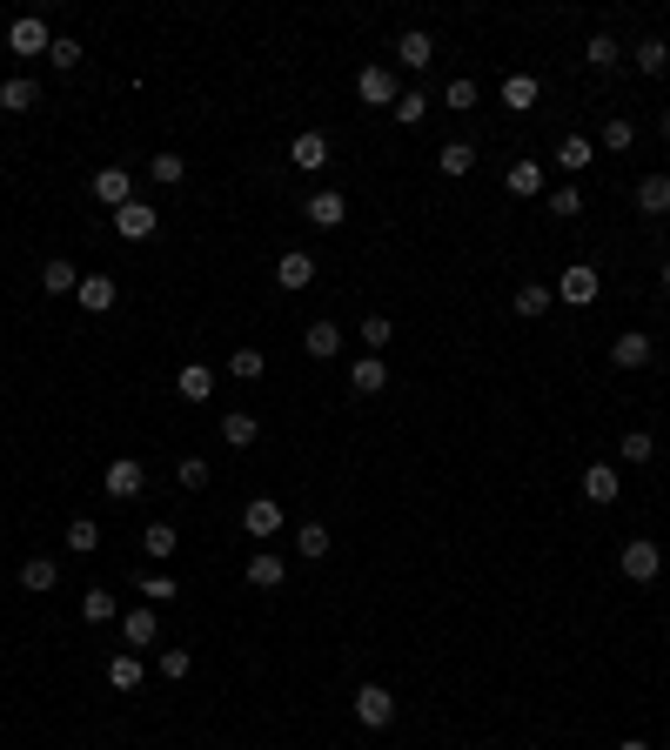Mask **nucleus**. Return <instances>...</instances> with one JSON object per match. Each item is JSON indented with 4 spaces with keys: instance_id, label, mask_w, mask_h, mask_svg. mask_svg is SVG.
<instances>
[{
    "instance_id": "39448f33",
    "label": "nucleus",
    "mask_w": 670,
    "mask_h": 750,
    "mask_svg": "<svg viewBox=\"0 0 670 750\" xmlns=\"http://www.w3.org/2000/svg\"><path fill=\"white\" fill-rule=\"evenodd\" d=\"M356 717H362L369 730H389V724H396V697H389L382 684H362V690H356Z\"/></svg>"
},
{
    "instance_id": "f03ea898",
    "label": "nucleus",
    "mask_w": 670,
    "mask_h": 750,
    "mask_svg": "<svg viewBox=\"0 0 670 750\" xmlns=\"http://www.w3.org/2000/svg\"><path fill=\"white\" fill-rule=\"evenodd\" d=\"M101 489H108L114 503H134V496L148 489V476H141V463H134V456H114L108 476H101Z\"/></svg>"
},
{
    "instance_id": "2f4dec72",
    "label": "nucleus",
    "mask_w": 670,
    "mask_h": 750,
    "mask_svg": "<svg viewBox=\"0 0 670 750\" xmlns=\"http://www.w3.org/2000/svg\"><path fill=\"white\" fill-rule=\"evenodd\" d=\"M503 108H536V74H510V81H503Z\"/></svg>"
},
{
    "instance_id": "f3484780",
    "label": "nucleus",
    "mask_w": 670,
    "mask_h": 750,
    "mask_svg": "<svg viewBox=\"0 0 670 750\" xmlns=\"http://www.w3.org/2000/svg\"><path fill=\"white\" fill-rule=\"evenodd\" d=\"M349 389H356V396H382V389H389V362H382V355H362L356 369H349Z\"/></svg>"
},
{
    "instance_id": "dca6fc26",
    "label": "nucleus",
    "mask_w": 670,
    "mask_h": 750,
    "mask_svg": "<svg viewBox=\"0 0 670 750\" xmlns=\"http://www.w3.org/2000/svg\"><path fill=\"white\" fill-rule=\"evenodd\" d=\"M94 201L128 208V201H134V175H128V168H101V175H94Z\"/></svg>"
},
{
    "instance_id": "1a4fd4ad",
    "label": "nucleus",
    "mask_w": 670,
    "mask_h": 750,
    "mask_svg": "<svg viewBox=\"0 0 670 750\" xmlns=\"http://www.w3.org/2000/svg\"><path fill=\"white\" fill-rule=\"evenodd\" d=\"M7 47H14V54H47V47H54V34H47V21L21 14V21L7 27Z\"/></svg>"
},
{
    "instance_id": "6e6552de",
    "label": "nucleus",
    "mask_w": 670,
    "mask_h": 750,
    "mask_svg": "<svg viewBox=\"0 0 670 750\" xmlns=\"http://www.w3.org/2000/svg\"><path fill=\"white\" fill-rule=\"evenodd\" d=\"M275 282L289 288V295H295V288H309V282H315V255H309V248H282V262H275Z\"/></svg>"
},
{
    "instance_id": "864d4df0",
    "label": "nucleus",
    "mask_w": 670,
    "mask_h": 750,
    "mask_svg": "<svg viewBox=\"0 0 670 750\" xmlns=\"http://www.w3.org/2000/svg\"><path fill=\"white\" fill-rule=\"evenodd\" d=\"M657 134H664V141H670V108H664V114H657Z\"/></svg>"
},
{
    "instance_id": "c03bdc74",
    "label": "nucleus",
    "mask_w": 670,
    "mask_h": 750,
    "mask_svg": "<svg viewBox=\"0 0 670 750\" xmlns=\"http://www.w3.org/2000/svg\"><path fill=\"white\" fill-rule=\"evenodd\" d=\"M148 175H155L161 188H181V175H188V161H181V155H155V161H148Z\"/></svg>"
},
{
    "instance_id": "58836bf2",
    "label": "nucleus",
    "mask_w": 670,
    "mask_h": 750,
    "mask_svg": "<svg viewBox=\"0 0 670 750\" xmlns=\"http://www.w3.org/2000/svg\"><path fill=\"white\" fill-rule=\"evenodd\" d=\"M141 596H148V610H161V603H175V576H168V570L141 576Z\"/></svg>"
},
{
    "instance_id": "a211bd4d",
    "label": "nucleus",
    "mask_w": 670,
    "mask_h": 750,
    "mask_svg": "<svg viewBox=\"0 0 670 750\" xmlns=\"http://www.w3.org/2000/svg\"><path fill=\"white\" fill-rule=\"evenodd\" d=\"M302 215H309L315 228H342V221H349V201L335 195V188H322V195H309V208H302Z\"/></svg>"
},
{
    "instance_id": "c756f323",
    "label": "nucleus",
    "mask_w": 670,
    "mask_h": 750,
    "mask_svg": "<svg viewBox=\"0 0 670 750\" xmlns=\"http://www.w3.org/2000/svg\"><path fill=\"white\" fill-rule=\"evenodd\" d=\"M175 543H181L175 523H148V530H141V550L155 556V563H168V556H175Z\"/></svg>"
},
{
    "instance_id": "6ab92c4d",
    "label": "nucleus",
    "mask_w": 670,
    "mask_h": 750,
    "mask_svg": "<svg viewBox=\"0 0 670 750\" xmlns=\"http://www.w3.org/2000/svg\"><path fill=\"white\" fill-rule=\"evenodd\" d=\"M590 161H597V141H590V134H563V141H557V168H570V175H583Z\"/></svg>"
},
{
    "instance_id": "72a5a7b5",
    "label": "nucleus",
    "mask_w": 670,
    "mask_h": 750,
    "mask_svg": "<svg viewBox=\"0 0 670 750\" xmlns=\"http://www.w3.org/2000/svg\"><path fill=\"white\" fill-rule=\"evenodd\" d=\"M114 610H121V596H114V590H88V596H81V617H88V623H114Z\"/></svg>"
},
{
    "instance_id": "5701e85b",
    "label": "nucleus",
    "mask_w": 670,
    "mask_h": 750,
    "mask_svg": "<svg viewBox=\"0 0 670 750\" xmlns=\"http://www.w3.org/2000/svg\"><path fill=\"white\" fill-rule=\"evenodd\" d=\"M54 583H61V563H54V556H27L21 563V590H54Z\"/></svg>"
},
{
    "instance_id": "37998d69",
    "label": "nucleus",
    "mask_w": 670,
    "mask_h": 750,
    "mask_svg": "<svg viewBox=\"0 0 670 750\" xmlns=\"http://www.w3.org/2000/svg\"><path fill=\"white\" fill-rule=\"evenodd\" d=\"M630 141H637V128H630L624 114H610V121H603V148H610V155H624Z\"/></svg>"
},
{
    "instance_id": "f8f14e48",
    "label": "nucleus",
    "mask_w": 670,
    "mask_h": 750,
    "mask_svg": "<svg viewBox=\"0 0 670 750\" xmlns=\"http://www.w3.org/2000/svg\"><path fill=\"white\" fill-rule=\"evenodd\" d=\"M175 396H181V402H208V396H215V369H208V362H181Z\"/></svg>"
},
{
    "instance_id": "4468645a",
    "label": "nucleus",
    "mask_w": 670,
    "mask_h": 750,
    "mask_svg": "<svg viewBox=\"0 0 670 750\" xmlns=\"http://www.w3.org/2000/svg\"><path fill=\"white\" fill-rule=\"evenodd\" d=\"M429 61H436V41H429L423 27H409V34L396 41V67H409V74H423Z\"/></svg>"
},
{
    "instance_id": "a878e982",
    "label": "nucleus",
    "mask_w": 670,
    "mask_h": 750,
    "mask_svg": "<svg viewBox=\"0 0 670 750\" xmlns=\"http://www.w3.org/2000/svg\"><path fill=\"white\" fill-rule=\"evenodd\" d=\"M141 677H148V670H141V657H134V650L108 657V684H114V690H141Z\"/></svg>"
},
{
    "instance_id": "423d86ee",
    "label": "nucleus",
    "mask_w": 670,
    "mask_h": 750,
    "mask_svg": "<svg viewBox=\"0 0 670 750\" xmlns=\"http://www.w3.org/2000/svg\"><path fill=\"white\" fill-rule=\"evenodd\" d=\"M597 288H603V275H597V268H563V282H557V295H563V302H570V309H590V302H597Z\"/></svg>"
},
{
    "instance_id": "9d476101",
    "label": "nucleus",
    "mask_w": 670,
    "mask_h": 750,
    "mask_svg": "<svg viewBox=\"0 0 670 750\" xmlns=\"http://www.w3.org/2000/svg\"><path fill=\"white\" fill-rule=\"evenodd\" d=\"M289 161L295 168H302V175H322V168H329V134H295V148H289Z\"/></svg>"
},
{
    "instance_id": "79ce46f5",
    "label": "nucleus",
    "mask_w": 670,
    "mask_h": 750,
    "mask_svg": "<svg viewBox=\"0 0 670 750\" xmlns=\"http://www.w3.org/2000/svg\"><path fill=\"white\" fill-rule=\"evenodd\" d=\"M657 456V436L650 429H624V463H650Z\"/></svg>"
},
{
    "instance_id": "bb28decb",
    "label": "nucleus",
    "mask_w": 670,
    "mask_h": 750,
    "mask_svg": "<svg viewBox=\"0 0 670 750\" xmlns=\"http://www.w3.org/2000/svg\"><path fill=\"white\" fill-rule=\"evenodd\" d=\"M41 288L47 295H74V288H81V268L74 262H41Z\"/></svg>"
},
{
    "instance_id": "5fc2aeb1",
    "label": "nucleus",
    "mask_w": 670,
    "mask_h": 750,
    "mask_svg": "<svg viewBox=\"0 0 670 750\" xmlns=\"http://www.w3.org/2000/svg\"><path fill=\"white\" fill-rule=\"evenodd\" d=\"M664 288H670V262H664Z\"/></svg>"
},
{
    "instance_id": "8fccbe9b",
    "label": "nucleus",
    "mask_w": 670,
    "mask_h": 750,
    "mask_svg": "<svg viewBox=\"0 0 670 750\" xmlns=\"http://www.w3.org/2000/svg\"><path fill=\"white\" fill-rule=\"evenodd\" d=\"M47 61L61 67V74H67V67H81V41H54V47H47Z\"/></svg>"
},
{
    "instance_id": "a18cd8bd",
    "label": "nucleus",
    "mask_w": 670,
    "mask_h": 750,
    "mask_svg": "<svg viewBox=\"0 0 670 750\" xmlns=\"http://www.w3.org/2000/svg\"><path fill=\"white\" fill-rule=\"evenodd\" d=\"M295 550L302 556H329V530H322V523H302V530H295Z\"/></svg>"
},
{
    "instance_id": "0eeeda50",
    "label": "nucleus",
    "mask_w": 670,
    "mask_h": 750,
    "mask_svg": "<svg viewBox=\"0 0 670 750\" xmlns=\"http://www.w3.org/2000/svg\"><path fill=\"white\" fill-rule=\"evenodd\" d=\"M610 362H617V369H650V362H657V342H650L644 329H630V335L610 342Z\"/></svg>"
},
{
    "instance_id": "4be33fe9",
    "label": "nucleus",
    "mask_w": 670,
    "mask_h": 750,
    "mask_svg": "<svg viewBox=\"0 0 670 750\" xmlns=\"http://www.w3.org/2000/svg\"><path fill=\"white\" fill-rule=\"evenodd\" d=\"M34 101H41V88H34L27 74H7V81H0V108H7V114H27Z\"/></svg>"
},
{
    "instance_id": "4c0bfd02",
    "label": "nucleus",
    "mask_w": 670,
    "mask_h": 750,
    "mask_svg": "<svg viewBox=\"0 0 670 750\" xmlns=\"http://www.w3.org/2000/svg\"><path fill=\"white\" fill-rule=\"evenodd\" d=\"M543 188V161H510V195H536Z\"/></svg>"
},
{
    "instance_id": "ddd939ff",
    "label": "nucleus",
    "mask_w": 670,
    "mask_h": 750,
    "mask_svg": "<svg viewBox=\"0 0 670 750\" xmlns=\"http://www.w3.org/2000/svg\"><path fill=\"white\" fill-rule=\"evenodd\" d=\"M114 295H121V288H114V275H81V288H74V302H81L88 315H108Z\"/></svg>"
},
{
    "instance_id": "393cba45",
    "label": "nucleus",
    "mask_w": 670,
    "mask_h": 750,
    "mask_svg": "<svg viewBox=\"0 0 670 750\" xmlns=\"http://www.w3.org/2000/svg\"><path fill=\"white\" fill-rule=\"evenodd\" d=\"M637 208H644V215H670V175H644L637 181Z\"/></svg>"
},
{
    "instance_id": "b1692460",
    "label": "nucleus",
    "mask_w": 670,
    "mask_h": 750,
    "mask_svg": "<svg viewBox=\"0 0 670 750\" xmlns=\"http://www.w3.org/2000/svg\"><path fill=\"white\" fill-rule=\"evenodd\" d=\"M255 436H262V422L248 416V409H228V416H222V442H228V449H248Z\"/></svg>"
},
{
    "instance_id": "3c124183",
    "label": "nucleus",
    "mask_w": 670,
    "mask_h": 750,
    "mask_svg": "<svg viewBox=\"0 0 670 750\" xmlns=\"http://www.w3.org/2000/svg\"><path fill=\"white\" fill-rule=\"evenodd\" d=\"M550 215H583V195L577 188H557V195H550Z\"/></svg>"
},
{
    "instance_id": "f257e3e1",
    "label": "nucleus",
    "mask_w": 670,
    "mask_h": 750,
    "mask_svg": "<svg viewBox=\"0 0 670 750\" xmlns=\"http://www.w3.org/2000/svg\"><path fill=\"white\" fill-rule=\"evenodd\" d=\"M114 228H121V242H148L161 228V208L155 201H128V208H114Z\"/></svg>"
},
{
    "instance_id": "c85d7f7f",
    "label": "nucleus",
    "mask_w": 670,
    "mask_h": 750,
    "mask_svg": "<svg viewBox=\"0 0 670 750\" xmlns=\"http://www.w3.org/2000/svg\"><path fill=\"white\" fill-rule=\"evenodd\" d=\"M67 550L94 556V550H101V523H94V516H74V523H67Z\"/></svg>"
},
{
    "instance_id": "ea45409f",
    "label": "nucleus",
    "mask_w": 670,
    "mask_h": 750,
    "mask_svg": "<svg viewBox=\"0 0 670 750\" xmlns=\"http://www.w3.org/2000/svg\"><path fill=\"white\" fill-rule=\"evenodd\" d=\"M228 375L235 382H262V349H235L228 355Z\"/></svg>"
},
{
    "instance_id": "aec40b11",
    "label": "nucleus",
    "mask_w": 670,
    "mask_h": 750,
    "mask_svg": "<svg viewBox=\"0 0 670 750\" xmlns=\"http://www.w3.org/2000/svg\"><path fill=\"white\" fill-rule=\"evenodd\" d=\"M242 530H248V536H275V530H282V503L255 496V503L242 509Z\"/></svg>"
},
{
    "instance_id": "de8ad7c7",
    "label": "nucleus",
    "mask_w": 670,
    "mask_h": 750,
    "mask_svg": "<svg viewBox=\"0 0 670 750\" xmlns=\"http://www.w3.org/2000/svg\"><path fill=\"white\" fill-rule=\"evenodd\" d=\"M443 101H449L456 114H469V108H476V81H449V88H443Z\"/></svg>"
},
{
    "instance_id": "9b49d317",
    "label": "nucleus",
    "mask_w": 670,
    "mask_h": 750,
    "mask_svg": "<svg viewBox=\"0 0 670 750\" xmlns=\"http://www.w3.org/2000/svg\"><path fill=\"white\" fill-rule=\"evenodd\" d=\"M583 496L610 509V503H617V496H624V476H617V469H610V463H590V469H583Z\"/></svg>"
},
{
    "instance_id": "cd10ccee",
    "label": "nucleus",
    "mask_w": 670,
    "mask_h": 750,
    "mask_svg": "<svg viewBox=\"0 0 670 750\" xmlns=\"http://www.w3.org/2000/svg\"><path fill=\"white\" fill-rule=\"evenodd\" d=\"M248 583H255V590H282V556H275V550L248 556Z\"/></svg>"
},
{
    "instance_id": "c9c22d12",
    "label": "nucleus",
    "mask_w": 670,
    "mask_h": 750,
    "mask_svg": "<svg viewBox=\"0 0 670 750\" xmlns=\"http://www.w3.org/2000/svg\"><path fill=\"white\" fill-rule=\"evenodd\" d=\"M389 335H396V322H389V315H362V349H369V355L389 349Z\"/></svg>"
},
{
    "instance_id": "412c9836",
    "label": "nucleus",
    "mask_w": 670,
    "mask_h": 750,
    "mask_svg": "<svg viewBox=\"0 0 670 750\" xmlns=\"http://www.w3.org/2000/svg\"><path fill=\"white\" fill-rule=\"evenodd\" d=\"M302 349H309L315 362H329V355H342V322H309V335H302Z\"/></svg>"
},
{
    "instance_id": "e433bc0d",
    "label": "nucleus",
    "mask_w": 670,
    "mask_h": 750,
    "mask_svg": "<svg viewBox=\"0 0 670 750\" xmlns=\"http://www.w3.org/2000/svg\"><path fill=\"white\" fill-rule=\"evenodd\" d=\"M516 315H530V322H536V315H550V288L523 282V288H516Z\"/></svg>"
},
{
    "instance_id": "49530a36",
    "label": "nucleus",
    "mask_w": 670,
    "mask_h": 750,
    "mask_svg": "<svg viewBox=\"0 0 670 750\" xmlns=\"http://www.w3.org/2000/svg\"><path fill=\"white\" fill-rule=\"evenodd\" d=\"M155 670L168 677V684H181V677L195 670V657H188V650H161V663H155Z\"/></svg>"
},
{
    "instance_id": "2eb2a0df",
    "label": "nucleus",
    "mask_w": 670,
    "mask_h": 750,
    "mask_svg": "<svg viewBox=\"0 0 670 750\" xmlns=\"http://www.w3.org/2000/svg\"><path fill=\"white\" fill-rule=\"evenodd\" d=\"M121 637H128V650H148V643H161V617L141 603V610H128V617H121Z\"/></svg>"
},
{
    "instance_id": "7ed1b4c3",
    "label": "nucleus",
    "mask_w": 670,
    "mask_h": 750,
    "mask_svg": "<svg viewBox=\"0 0 670 750\" xmlns=\"http://www.w3.org/2000/svg\"><path fill=\"white\" fill-rule=\"evenodd\" d=\"M624 576H630V583H657V576H664V550H657L650 536L624 543Z\"/></svg>"
},
{
    "instance_id": "603ef678",
    "label": "nucleus",
    "mask_w": 670,
    "mask_h": 750,
    "mask_svg": "<svg viewBox=\"0 0 670 750\" xmlns=\"http://www.w3.org/2000/svg\"><path fill=\"white\" fill-rule=\"evenodd\" d=\"M617 750H650V744H644V737H624V744H617Z\"/></svg>"
},
{
    "instance_id": "7c9ffc66",
    "label": "nucleus",
    "mask_w": 670,
    "mask_h": 750,
    "mask_svg": "<svg viewBox=\"0 0 670 750\" xmlns=\"http://www.w3.org/2000/svg\"><path fill=\"white\" fill-rule=\"evenodd\" d=\"M630 61H637V74H664V67H670V47L657 41V34H650V41H637V47H630Z\"/></svg>"
},
{
    "instance_id": "a19ab883",
    "label": "nucleus",
    "mask_w": 670,
    "mask_h": 750,
    "mask_svg": "<svg viewBox=\"0 0 670 750\" xmlns=\"http://www.w3.org/2000/svg\"><path fill=\"white\" fill-rule=\"evenodd\" d=\"M436 161H443V175H469V168H476V148H469V141H449Z\"/></svg>"
},
{
    "instance_id": "473e14b6",
    "label": "nucleus",
    "mask_w": 670,
    "mask_h": 750,
    "mask_svg": "<svg viewBox=\"0 0 670 750\" xmlns=\"http://www.w3.org/2000/svg\"><path fill=\"white\" fill-rule=\"evenodd\" d=\"M389 114H396L402 128H416V121L429 114V94H423V88H402V94H396V108H389Z\"/></svg>"
},
{
    "instance_id": "f704fd0d",
    "label": "nucleus",
    "mask_w": 670,
    "mask_h": 750,
    "mask_svg": "<svg viewBox=\"0 0 670 750\" xmlns=\"http://www.w3.org/2000/svg\"><path fill=\"white\" fill-rule=\"evenodd\" d=\"M583 61H590V67H603V74H610V67L624 61V47L610 41V34H590V47H583Z\"/></svg>"
},
{
    "instance_id": "09e8293b",
    "label": "nucleus",
    "mask_w": 670,
    "mask_h": 750,
    "mask_svg": "<svg viewBox=\"0 0 670 750\" xmlns=\"http://www.w3.org/2000/svg\"><path fill=\"white\" fill-rule=\"evenodd\" d=\"M175 483H181V489H208V463H201V456H188V463L175 469Z\"/></svg>"
},
{
    "instance_id": "20e7f679",
    "label": "nucleus",
    "mask_w": 670,
    "mask_h": 750,
    "mask_svg": "<svg viewBox=\"0 0 670 750\" xmlns=\"http://www.w3.org/2000/svg\"><path fill=\"white\" fill-rule=\"evenodd\" d=\"M356 94H362V101H369V108H396V74H389V67H382V61H369V67H362V74H356Z\"/></svg>"
}]
</instances>
